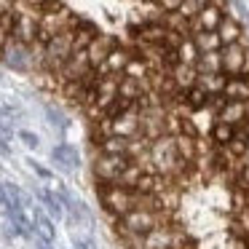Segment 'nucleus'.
<instances>
[{"label":"nucleus","instance_id":"nucleus-1","mask_svg":"<svg viewBox=\"0 0 249 249\" xmlns=\"http://www.w3.org/2000/svg\"><path fill=\"white\" fill-rule=\"evenodd\" d=\"M115 222H118V233H124L126 238L142 236V233H150L156 228L166 225V209H142V206H137V209L115 217Z\"/></svg>","mask_w":249,"mask_h":249},{"label":"nucleus","instance_id":"nucleus-2","mask_svg":"<svg viewBox=\"0 0 249 249\" xmlns=\"http://www.w3.org/2000/svg\"><path fill=\"white\" fill-rule=\"evenodd\" d=\"M97 196L102 209L113 217H121L126 212L137 209V201H140V193L134 188H124V185L115 182H97Z\"/></svg>","mask_w":249,"mask_h":249},{"label":"nucleus","instance_id":"nucleus-3","mask_svg":"<svg viewBox=\"0 0 249 249\" xmlns=\"http://www.w3.org/2000/svg\"><path fill=\"white\" fill-rule=\"evenodd\" d=\"M129 161H131V156H126V153H99L91 163L97 182H115Z\"/></svg>","mask_w":249,"mask_h":249},{"label":"nucleus","instance_id":"nucleus-4","mask_svg":"<svg viewBox=\"0 0 249 249\" xmlns=\"http://www.w3.org/2000/svg\"><path fill=\"white\" fill-rule=\"evenodd\" d=\"M30 206H33V198H30L19 185L0 182V214H6V220H8V217H14L17 212L30 209Z\"/></svg>","mask_w":249,"mask_h":249},{"label":"nucleus","instance_id":"nucleus-5","mask_svg":"<svg viewBox=\"0 0 249 249\" xmlns=\"http://www.w3.org/2000/svg\"><path fill=\"white\" fill-rule=\"evenodd\" d=\"M30 217H33V228H35V236L40 238L43 244H51L56 238V228H54V220H51L49 214H46L43 209H40L38 204L30 206Z\"/></svg>","mask_w":249,"mask_h":249},{"label":"nucleus","instance_id":"nucleus-6","mask_svg":"<svg viewBox=\"0 0 249 249\" xmlns=\"http://www.w3.org/2000/svg\"><path fill=\"white\" fill-rule=\"evenodd\" d=\"M166 188H169V177H166V174H161V172H156V169H150V172L142 169L140 179H137V185H134L137 193H153V196L163 193Z\"/></svg>","mask_w":249,"mask_h":249},{"label":"nucleus","instance_id":"nucleus-7","mask_svg":"<svg viewBox=\"0 0 249 249\" xmlns=\"http://www.w3.org/2000/svg\"><path fill=\"white\" fill-rule=\"evenodd\" d=\"M51 161H54L62 172H75V169L81 166V153L72 145L62 142V145H56L54 150H51Z\"/></svg>","mask_w":249,"mask_h":249},{"label":"nucleus","instance_id":"nucleus-8","mask_svg":"<svg viewBox=\"0 0 249 249\" xmlns=\"http://www.w3.org/2000/svg\"><path fill=\"white\" fill-rule=\"evenodd\" d=\"M35 196H38V201L43 204V212L49 217H54V220H62L65 217V206H62L59 196L54 193V190L49 188H35Z\"/></svg>","mask_w":249,"mask_h":249},{"label":"nucleus","instance_id":"nucleus-9","mask_svg":"<svg viewBox=\"0 0 249 249\" xmlns=\"http://www.w3.org/2000/svg\"><path fill=\"white\" fill-rule=\"evenodd\" d=\"M172 140H174V150H177V156L182 158V161L193 163L196 158H198V140L185 137V134H172Z\"/></svg>","mask_w":249,"mask_h":249},{"label":"nucleus","instance_id":"nucleus-10","mask_svg":"<svg viewBox=\"0 0 249 249\" xmlns=\"http://www.w3.org/2000/svg\"><path fill=\"white\" fill-rule=\"evenodd\" d=\"M142 174V163L137 161V158H131L129 163H126V169L118 174V179H115V185H124V188H134L137 179H140Z\"/></svg>","mask_w":249,"mask_h":249},{"label":"nucleus","instance_id":"nucleus-11","mask_svg":"<svg viewBox=\"0 0 249 249\" xmlns=\"http://www.w3.org/2000/svg\"><path fill=\"white\" fill-rule=\"evenodd\" d=\"M233 126H228V124H222V121H214L212 124V140H214V145L217 147H225L228 145V140L233 137Z\"/></svg>","mask_w":249,"mask_h":249},{"label":"nucleus","instance_id":"nucleus-12","mask_svg":"<svg viewBox=\"0 0 249 249\" xmlns=\"http://www.w3.org/2000/svg\"><path fill=\"white\" fill-rule=\"evenodd\" d=\"M233 228L241 233L244 238L249 236V204L244 206H236V217H233Z\"/></svg>","mask_w":249,"mask_h":249},{"label":"nucleus","instance_id":"nucleus-13","mask_svg":"<svg viewBox=\"0 0 249 249\" xmlns=\"http://www.w3.org/2000/svg\"><path fill=\"white\" fill-rule=\"evenodd\" d=\"M19 140H22L24 147H30V150H38V147H40L38 134H33V131H19Z\"/></svg>","mask_w":249,"mask_h":249},{"label":"nucleus","instance_id":"nucleus-14","mask_svg":"<svg viewBox=\"0 0 249 249\" xmlns=\"http://www.w3.org/2000/svg\"><path fill=\"white\" fill-rule=\"evenodd\" d=\"M238 190H244V193H249V163H244L241 172H238V179H236Z\"/></svg>","mask_w":249,"mask_h":249},{"label":"nucleus","instance_id":"nucleus-15","mask_svg":"<svg viewBox=\"0 0 249 249\" xmlns=\"http://www.w3.org/2000/svg\"><path fill=\"white\" fill-rule=\"evenodd\" d=\"M72 247L75 249H97V244H94L91 238H86V236H75L72 238Z\"/></svg>","mask_w":249,"mask_h":249},{"label":"nucleus","instance_id":"nucleus-16","mask_svg":"<svg viewBox=\"0 0 249 249\" xmlns=\"http://www.w3.org/2000/svg\"><path fill=\"white\" fill-rule=\"evenodd\" d=\"M27 163H30V169H33V172L38 174V177H43V179H51V172H49V169H46V166H40L38 161H33V158H30Z\"/></svg>","mask_w":249,"mask_h":249},{"label":"nucleus","instance_id":"nucleus-17","mask_svg":"<svg viewBox=\"0 0 249 249\" xmlns=\"http://www.w3.org/2000/svg\"><path fill=\"white\" fill-rule=\"evenodd\" d=\"M0 156H11V147H8V142L6 140H3V137H0Z\"/></svg>","mask_w":249,"mask_h":249},{"label":"nucleus","instance_id":"nucleus-18","mask_svg":"<svg viewBox=\"0 0 249 249\" xmlns=\"http://www.w3.org/2000/svg\"><path fill=\"white\" fill-rule=\"evenodd\" d=\"M40 249H51V247H40Z\"/></svg>","mask_w":249,"mask_h":249}]
</instances>
